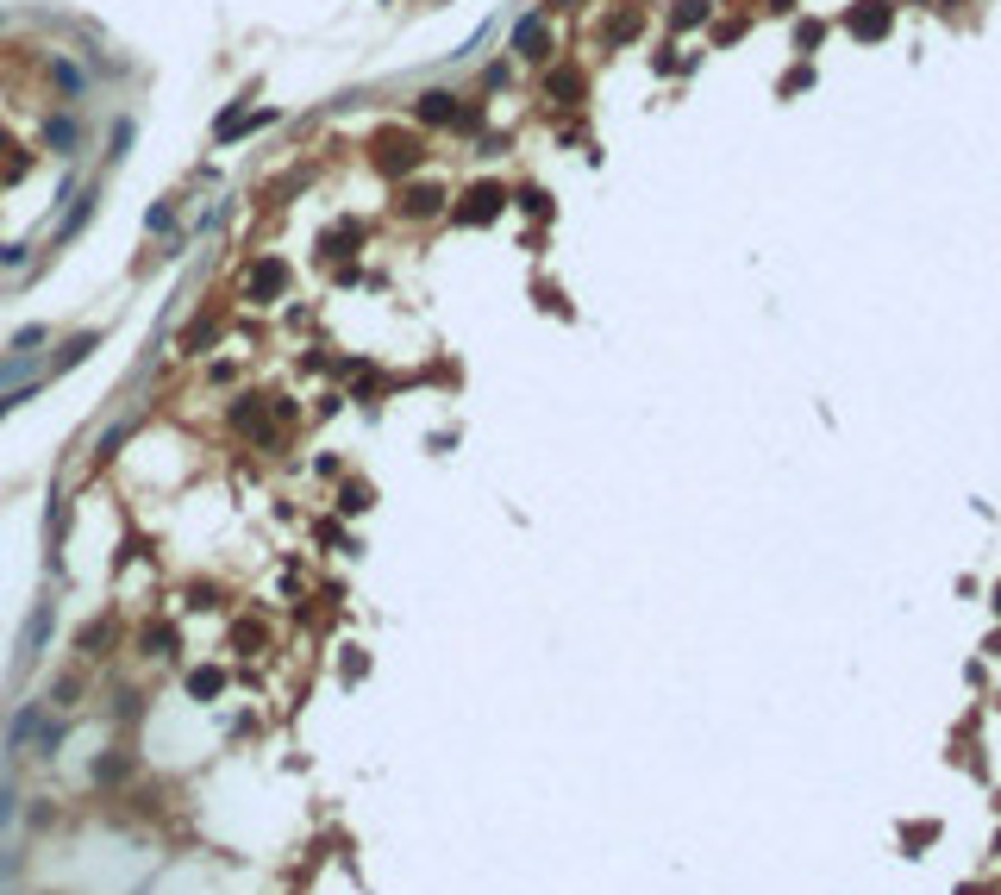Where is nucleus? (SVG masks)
<instances>
[{"label": "nucleus", "instance_id": "f257e3e1", "mask_svg": "<svg viewBox=\"0 0 1001 895\" xmlns=\"http://www.w3.org/2000/svg\"><path fill=\"white\" fill-rule=\"evenodd\" d=\"M413 120H419V126H457V131L482 126V113H476V107H457V95H445V88H426V95L413 101Z\"/></svg>", "mask_w": 1001, "mask_h": 895}, {"label": "nucleus", "instance_id": "f03ea898", "mask_svg": "<svg viewBox=\"0 0 1001 895\" xmlns=\"http://www.w3.org/2000/svg\"><path fill=\"white\" fill-rule=\"evenodd\" d=\"M32 739H38L44 752L57 746V727H44V701H25V708L13 714V727H6V746H13V752H25Z\"/></svg>", "mask_w": 1001, "mask_h": 895}, {"label": "nucleus", "instance_id": "7ed1b4c3", "mask_svg": "<svg viewBox=\"0 0 1001 895\" xmlns=\"http://www.w3.org/2000/svg\"><path fill=\"white\" fill-rule=\"evenodd\" d=\"M375 169H388V176H413V169H419V144H413V138H401V131H394L388 144L375 138Z\"/></svg>", "mask_w": 1001, "mask_h": 895}, {"label": "nucleus", "instance_id": "20e7f679", "mask_svg": "<svg viewBox=\"0 0 1001 895\" xmlns=\"http://www.w3.org/2000/svg\"><path fill=\"white\" fill-rule=\"evenodd\" d=\"M500 201H507V194H500L495 182H482V188H470V194H464L457 220H464V226H482V220H495V213H500Z\"/></svg>", "mask_w": 1001, "mask_h": 895}, {"label": "nucleus", "instance_id": "39448f33", "mask_svg": "<svg viewBox=\"0 0 1001 895\" xmlns=\"http://www.w3.org/2000/svg\"><path fill=\"white\" fill-rule=\"evenodd\" d=\"M282 282H288L282 257H263V263L245 276V294H250V301H269V294H282Z\"/></svg>", "mask_w": 1001, "mask_h": 895}, {"label": "nucleus", "instance_id": "423d86ee", "mask_svg": "<svg viewBox=\"0 0 1001 895\" xmlns=\"http://www.w3.org/2000/svg\"><path fill=\"white\" fill-rule=\"evenodd\" d=\"M232 426H239V432H250L257 445H275V432L263 426V401H257V394H239V401H232Z\"/></svg>", "mask_w": 1001, "mask_h": 895}, {"label": "nucleus", "instance_id": "0eeeda50", "mask_svg": "<svg viewBox=\"0 0 1001 895\" xmlns=\"http://www.w3.org/2000/svg\"><path fill=\"white\" fill-rule=\"evenodd\" d=\"M545 50H551V32H545V19H519V25H513V57L538 63Z\"/></svg>", "mask_w": 1001, "mask_h": 895}, {"label": "nucleus", "instance_id": "6e6552de", "mask_svg": "<svg viewBox=\"0 0 1001 895\" xmlns=\"http://www.w3.org/2000/svg\"><path fill=\"white\" fill-rule=\"evenodd\" d=\"M845 25H852L858 38H882V32H888V0H864V6H858Z\"/></svg>", "mask_w": 1001, "mask_h": 895}, {"label": "nucleus", "instance_id": "1a4fd4ad", "mask_svg": "<svg viewBox=\"0 0 1001 895\" xmlns=\"http://www.w3.org/2000/svg\"><path fill=\"white\" fill-rule=\"evenodd\" d=\"M88 220H95V188H82V194H76V207H69V213H63V226H57V245H69Z\"/></svg>", "mask_w": 1001, "mask_h": 895}, {"label": "nucleus", "instance_id": "9d476101", "mask_svg": "<svg viewBox=\"0 0 1001 895\" xmlns=\"http://www.w3.org/2000/svg\"><path fill=\"white\" fill-rule=\"evenodd\" d=\"M63 532H69V495H50V526H44V545H50V564L63 557Z\"/></svg>", "mask_w": 1001, "mask_h": 895}, {"label": "nucleus", "instance_id": "9b49d317", "mask_svg": "<svg viewBox=\"0 0 1001 895\" xmlns=\"http://www.w3.org/2000/svg\"><path fill=\"white\" fill-rule=\"evenodd\" d=\"M50 82H57V88H63L69 101H82V95H88V76H82V69H76L69 57H50Z\"/></svg>", "mask_w": 1001, "mask_h": 895}, {"label": "nucleus", "instance_id": "f8f14e48", "mask_svg": "<svg viewBox=\"0 0 1001 895\" xmlns=\"http://www.w3.org/2000/svg\"><path fill=\"white\" fill-rule=\"evenodd\" d=\"M44 144H50L57 157H69V150L82 144V131H76V120H63V113H57V120H44Z\"/></svg>", "mask_w": 1001, "mask_h": 895}, {"label": "nucleus", "instance_id": "ddd939ff", "mask_svg": "<svg viewBox=\"0 0 1001 895\" xmlns=\"http://www.w3.org/2000/svg\"><path fill=\"white\" fill-rule=\"evenodd\" d=\"M407 213H413V220L445 213V188H438V182H432V188H426V182H419V188H407Z\"/></svg>", "mask_w": 1001, "mask_h": 895}, {"label": "nucleus", "instance_id": "4468645a", "mask_svg": "<svg viewBox=\"0 0 1001 895\" xmlns=\"http://www.w3.org/2000/svg\"><path fill=\"white\" fill-rule=\"evenodd\" d=\"M101 339H107V332H76V339H69V345L57 351V364H50V370H69V364H82V357H88V351H95Z\"/></svg>", "mask_w": 1001, "mask_h": 895}, {"label": "nucleus", "instance_id": "2eb2a0df", "mask_svg": "<svg viewBox=\"0 0 1001 895\" xmlns=\"http://www.w3.org/2000/svg\"><path fill=\"white\" fill-rule=\"evenodd\" d=\"M44 639H50V601L32 608V620H25V651H44Z\"/></svg>", "mask_w": 1001, "mask_h": 895}, {"label": "nucleus", "instance_id": "dca6fc26", "mask_svg": "<svg viewBox=\"0 0 1001 895\" xmlns=\"http://www.w3.org/2000/svg\"><path fill=\"white\" fill-rule=\"evenodd\" d=\"M113 639H120V620H95V627L82 633V651H95V657H101Z\"/></svg>", "mask_w": 1001, "mask_h": 895}, {"label": "nucleus", "instance_id": "f3484780", "mask_svg": "<svg viewBox=\"0 0 1001 895\" xmlns=\"http://www.w3.org/2000/svg\"><path fill=\"white\" fill-rule=\"evenodd\" d=\"M213 339H220V320H194V326L182 332V351H207Z\"/></svg>", "mask_w": 1001, "mask_h": 895}, {"label": "nucleus", "instance_id": "a211bd4d", "mask_svg": "<svg viewBox=\"0 0 1001 895\" xmlns=\"http://www.w3.org/2000/svg\"><path fill=\"white\" fill-rule=\"evenodd\" d=\"M220 683H226V676L207 664V670H194V676H188V695H201V701H207V695H220Z\"/></svg>", "mask_w": 1001, "mask_h": 895}, {"label": "nucleus", "instance_id": "6ab92c4d", "mask_svg": "<svg viewBox=\"0 0 1001 895\" xmlns=\"http://www.w3.org/2000/svg\"><path fill=\"white\" fill-rule=\"evenodd\" d=\"M38 364V351H13V357H0V383H13V376H25Z\"/></svg>", "mask_w": 1001, "mask_h": 895}, {"label": "nucleus", "instance_id": "aec40b11", "mask_svg": "<svg viewBox=\"0 0 1001 895\" xmlns=\"http://www.w3.org/2000/svg\"><path fill=\"white\" fill-rule=\"evenodd\" d=\"M131 138H138V126H131V120H113V150H107V163H120L125 150H131Z\"/></svg>", "mask_w": 1001, "mask_h": 895}, {"label": "nucleus", "instance_id": "412c9836", "mask_svg": "<svg viewBox=\"0 0 1001 895\" xmlns=\"http://www.w3.org/2000/svg\"><path fill=\"white\" fill-rule=\"evenodd\" d=\"M25 401H38V383H19V388H6V394H0V420H6L13 407H25Z\"/></svg>", "mask_w": 1001, "mask_h": 895}, {"label": "nucleus", "instance_id": "4be33fe9", "mask_svg": "<svg viewBox=\"0 0 1001 895\" xmlns=\"http://www.w3.org/2000/svg\"><path fill=\"white\" fill-rule=\"evenodd\" d=\"M169 645H176L169 627H150V633H144V657H169Z\"/></svg>", "mask_w": 1001, "mask_h": 895}, {"label": "nucleus", "instance_id": "5701e85b", "mask_svg": "<svg viewBox=\"0 0 1001 895\" xmlns=\"http://www.w3.org/2000/svg\"><path fill=\"white\" fill-rule=\"evenodd\" d=\"M125 770H131V758L113 752V758H101V764H95V776H101V782H113V776H125Z\"/></svg>", "mask_w": 1001, "mask_h": 895}, {"label": "nucleus", "instance_id": "b1692460", "mask_svg": "<svg viewBox=\"0 0 1001 895\" xmlns=\"http://www.w3.org/2000/svg\"><path fill=\"white\" fill-rule=\"evenodd\" d=\"M338 508H345V513H364V508H370V489H364V483H351V489L338 495Z\"/></svg>", "mask_w": 1001, "mask_h": 895}, {"label": "nucleus", "instance_id": "393cba45", "mask_svg": "<svg viewBox=\"0 0 1001 895\" xmlns=\"http://www.w3.org/2000/svg\"><path fill=\"white\" fill-rule=\"evenodd\" d=\"M125 438H131V420H120V426H113V432L101 438V451H95V457H113V451H120Z\"/></svg>", "mask_w": 1001, "mask_h": 895}, {"label": "nucleus", "instance_id": "a878e982", "mask_svg": "<svg viewBox=\"0 0 1001 895\" xmlns=\"http://www.w3.org/2000/svg\"><path fill=\"white\" fill-rule=\"evenodd\" d=\"M545 88H551V95H576V88H582V76H576V69H557Z\"/></svg>", "mask_w": 1001, "mask_h": 895}, {"label": "nucleus", "instance_id": "bb28decb", "mask_svg": "<svg viewBox=\"0 0 1001 895\" xmlns=\"http://www.w3.org/2000/svg\"><path fill=\"white\" fill-rule=\"evenodd\" d=\"M169 226H176V201H157L150 207V232H169Z\"/></svg>", "mask_w": 1001, "mask_h": 895}, {"label": "nucleus", "instance_id": "cd10ccee", "mask_svg": "<svg viewBox=\"0 0 1001 895\" xmlns=\"http://www.w3.org/2000/svg\"><path fill=\"white\" fill-rule=\"evenodd\" d=\"M44 339H50V332H44V326H25V332H19V339H13V351H44Z\"/></svg>", "mask_w": 1001, "mask_h": 895}, {"label": "nucleus", "instance_id": "c85d7f7f", "mask_svg": "<svg viewBox=\"0 0 1001 895\" xmlns=\"http://www.w3.org/2000/svg\"><path fill=\"white\" fill-rule=\"evenodd\" d=\"M0 820H13V789L0 782Z\"/></svg>", "mask_w": 1001, "mask_h": 895}, {"label": "nucleus", "instance_id": "c756f323", "mask_svg": "<svg viewBox=\"0 0 1001 895\" xmlns=\"http://www.w3.org/2000/svg\"><path fill=\"white\" fill-rule=\"evenodd\" d=\"M551 6H570V0H551Z\"/></svg>", "mask_w": 1001, "mask_h": 895}, {"label": "nucleus", "instance_id": "7c9ffc66", "mask_svg": "<svg viewBox=\"0 0 1001 895\" xmlns=\"http://www.w3.org/2000/svg\"><path fill=\"white\" fill-rule=\"evenodd\" d=\"M996 608H1001V589H996Z\"/></svg>", "mask_w": 1001, "mask_h": 895}]
</instances>
